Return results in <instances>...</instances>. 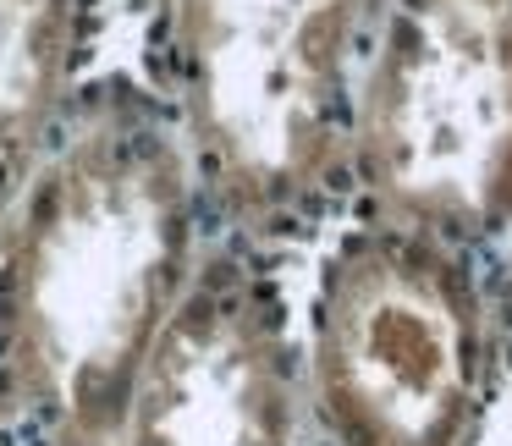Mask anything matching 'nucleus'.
I'll return each instance as SVG.
<instances>
[{"label":"nucleus","mask_w":512,"mask_h":446,"mask_svg":"<svg viewBox=\"0 0 512 446\" xmlns=\"http://www.w3.org/2000/svg\"><path fill=\"white\" fill-rule=\"evenodd\" d=\"M0 331L50 430L116 446L133 380L188 287V160L138 111H100L6 221Z\"/></svg>","instance_id":"f257e3e1"},{"label":"nucleus","mask_w":512,"mask_h":446,"mask_svg":"<svg viewBox=\"0 0 512 446\" xmlns=\"http://www.w3.org/2000/svg\"><path fill=\"white\" fill-rule=\"evenodd\" d=\"M375 188L419 221L512 210V0H397L364 100Z\"/></svg>","instance_id":"f03ea898"},{"label":"nucleus","mask_w":512,"mask_h":446,"mask_svg":"<svg viewBox=\"0 0 512 446\" xmlns=\"http://www.w3.org/2000/svg\"><path fill=\"white\" fill-rule=\"evenodd\" d=\"M314 397L336 446H468L479 430V325L463 281L413 237H369L320 303Z\"/></svg>","instance_id":"7ed1b4c3"},{"label":"nucleus","mask_w":512,"mask_h":446,"mask_svg":"<svg viewBox=\"0 0 512 446\" xmlns=\"http://www.w3.org/2000/svg\"><path fill=\"white\" fill-rule=\"evenodd\" d=\"M353 0H177L193 138L243 199L303 188L331 155Z\"/></svg>","instance_id":"20e7f679"},{"label":"nucleus","mask_w":512,"mask_h":446,"mask_svg":"<svg viewBox=\"0 0 512 446\" xmlns=\"http://www.w3.org/2000/svg\"><path fill=\"white\" fill-rule=\"evenodd\" d=\"M292 375L254 292L193 276L133 380L116 446H292Z\"/></svg>","instance_id":"39448f33"},{"label":"nucleus","mask_w":512,"mask_h":446,"mask_svg":"<svg viewBox=\"0 0 512 446\" xmlns=\"http://www.w3.org/2000/svg\"><path fill=\"white\" fill-rule=\"evenodd\" d=\"M72 61V0H0V237L39 171Z\"/></svg>","instance_id":"423d86ee"}]
</instances>
